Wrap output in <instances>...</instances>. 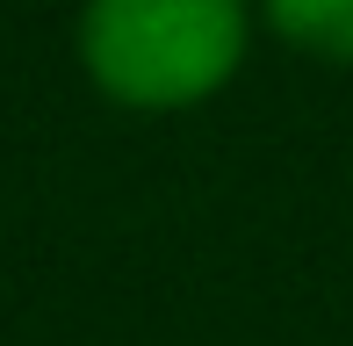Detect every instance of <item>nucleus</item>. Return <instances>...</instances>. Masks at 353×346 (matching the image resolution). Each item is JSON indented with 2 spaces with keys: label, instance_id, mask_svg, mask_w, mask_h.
<instances>
[{
  "label": "nucleus",
  "instance_id": "1",
  "mask_svg": "<svg viewBox=\"0 0 353 346\" xmlns=\"http://www.w3.org/2000/svg\"><path fill=\"white\" fill-rule=\"evenodd\" d=\"M252 0H87L79 65L123 108H195L245 65Z\"/></svg>",
  "mask_w": 353,
  "mask_h": 346
},
{
  "label": "nucleus",
  "instance_id": "2",
  "mask_svg": "<svg viewBox=\"0 0 353 346\" xmlns=\"http://www.w3.org/2000/svg\"><path fill=\"white\" fill-rule=\"evenodd\" d=\"M267 29L296 43L303 58L325 65H353V0H260Z\"/></svg>",
  "mask_w": 353,
  "mask_h": 346
}]
</instances>
